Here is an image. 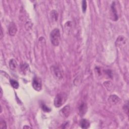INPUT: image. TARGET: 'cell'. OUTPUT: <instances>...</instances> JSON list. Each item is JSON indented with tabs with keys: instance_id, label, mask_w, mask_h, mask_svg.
Returning a JSON list of instances; mask_svg holds the SVG:
<instances>
[{
	"instance_id": "obj_1",
	"label": "cell",
	"mask_w": 129,
	"mask_h": 129,
	"mask_svg": "<svg viewBox=\"0 0 129 129\" xmlns=\"http://www.w3.org/2000/svg\"><path fill=\"white\" fill-rule=\"evenodd\" d=\"M61 35L58 29L55 28L52 31L50 34V39L53 45L58 46L60 42Z\"/></svg>"
},
{
	"instance_id": "obj_2",
	"label": "cell",
	"mask_w": 129,
	"mask_h": 129,
	"mask_svg": "<svg viewBox=\"0 0 129 129\" xmlns=\"http://www.w3.org/2000/svg\"><path fill=\"white\" fill-rule=\"evenodd\" d=\"M67 99V95L64 93L58 94L54 99V105L56 107L61 106Z\"/></svg>"
},
{
	"instance_id": "obj_3",
	"label": "cell",
	"mask_w": 129,
	"mask_h": 129,
	"mask_svg": "<svg viewBox=\"0 0 129 129\" xmlns=\"http://www.w3.org/2000/svg\"><path fill=\"white\" fill-rule=\"evenodd\" d=\"M32 87L36 91H39L42 89L41 79L39 77H35L32 81Z\"/></svg>"
},
{
	"instance_id": "obj_4",
	"label": "cell",
	"mask_w": 129,
	"mask_h": 129,
	"mask_svg": "<svg viewBox=\"0 0 129 129\" xmlns=\"http://www.w3.org/2000/svg\"><path fill=\"white\" fill-rule=\"evenodd\" d=\"M71 113V107L69 105H67L64 107L60 111V115L63 117L67 118L68 117Z\"/></svg>"
},
{
	"instance_id": "obj_5",
	"label": "cell",
	"mask_w": 129,
	"mask_h": 129,
	"mask_svg": "<svg viewBox=\"0 0 129 129\" xmlns=\"http://www.w3.org/2000/svg\"><path fill=\"white\" fill-rule=\"evenodd\" d=\"M51 71L52 74L54 75V76L56 78L58 79H61V78L63 77V75L62 72L61 71V70L58 67L55 66L52 67V68H51Z\"/></svg>"
},
{
	"instance_id": "obj_6",
	"label": "cell",
	"mask_w": 129,
	"mask_h": 129,
	"mask_svg": "<svg viewBox=\"0 0 129 129\" xmlns=\"http://www.w3.org/2000/svg\"><path fill=\"white\" fill-rule=\"evenodd\" d=\"M87 111V105L85 103H82L80 104L79 107V113L81 116H84Z\"/></svg>"
},
{
	"instance_id": "obj_7",
	"label": "cell",
	"mask_w": 129,
	"mask_h": 129,
	"mask_svg": "<svg viewBox=\"0 0 129 129\" xmlns=\"http://www.w3.org/2000/svg\"><path fill=\"white\" fill-rule=\"evenodd\" d=\"M108 100L111 104L115 105L119 103L121 100L116 95H111L109 97Z\"/></svg>"
},
{
	"instance_id": "obj_8",
	"label": "cell",
	"mask_w": 129,
	"mask_h": 129,
	"mask_svg": "<svg viewBox=\"0 0 129 129\" xmlns=\"http://www.w3.org/2000/svg\"><path fill=\"white\" fill-rule=\"evenodd\" d=\"M17 32V26H16L15 23H12L9 26V32L10 35L14 36Z\"/></svg>"
},
{
	"instance_id": "obj_9",
	"label": "cell",
	"mask_w": 129,
	"mask_h": 129,
	"mask_svg": "<svg viewBox=\"0 0 129 129\" xmlns=\"http://www.w3.org/2000/svg\"><path fill=\"white\" fill-rule=\"evenodd\" d=\"M80 125L82 129H88L90 126V123L86 119H82L80 121Z\"/></svg>"
},
{
	"instance_id": "obj_10",
	"label": "cell",
	"mask_w": 129,
	"mask_h": 129,
	"mask_svg": "<svg viewBox=\"0 0 129 129\" xmlns=\"http://www.w3.org/2000/svg\"><path fill=\"white\" fill-rule=\"evenodd\" d=\"M9 66L12 70H15L17 67V63L14 59H11L9 62Z\"/></svg>"
},
{
	"instance_id": "obj_11",
	"label": "cell",
	"mask_w": 129,
	"mask_h": 129,
	"mask_svg": "<svg viewBox=\"0 0 129 129\" xmlns=\"http://www.w3.org/2000/svg\"><path fill=\"white\" fill-rule=\"evenodd\" d=\"M111 10L112 12L113 13V15L115 17L114 20L115 21H116L118 19V16H117V11L116 9V5H115V2H114L111 5Z\"/></svg>"
},
{
	"instance_id": "obj_12",
	"label": "cell",
	"mask_w": 129,
	"mask_h": 129,
	"mask_svg": "<svg viewBox=\"0 0 129 129\" xmlns=\"http://www.w3.org/2000/svg\"><path fill=\"white\" fill-rule=\"evenodd\" d=\"M10 82L11 85V86L14 88H15L16 89L18 88L19 85V83L17 81H16L14 79H11V80H10Z\"/></svg>"
},
{
	"instance_id": "obj_13",
	"label": "cell",
	"mask_w": 129,
	"mask_h": 129,
	"mask_svg": "<svg viewBox=\"0 0 129 129\" xmlns=\"http://www.w3.org/2000/svg\"><path fill=\"white\" fill-rule=\"evenodd\" d=\"M51 17L52 20L57 21L58 19V14L56 10H52L51 13Z\"/></svg>"
},
{
	"instance_id": "obj_14",
	"label": "cell",
	"mask_w": 129,
	"mask_h": 129,
	"mask_svg": "<svg viewBox=\"0 0 129 129\" xmlns=\"http://www.w3.org/2000/svg\"><path fill=\"white\" fill-rule=\"evenodd\" d=\"M28 69H29V66L28 65V64H22L20 67V69L21 71L24 73H26V71H28Z\"/></svg>"
},
{
	"instance_id": "obj_15",
	"label": "cell",
	"mask_w": 129,
	"mask_h": 129,
	"mask_svg": "<svg viewBox=\"0 0 129 129\" xmlns=\"http://www.w3.org/2000/svg\"><path fill=\"white\" fill-rule=\"evenodd\" d=\"M41 107L42 110L45 112H50L51 111V110L50 108H48V107L44 103H41Z\"/></svg>"
},
{
	"instance_id": "obj_16",
	"label": "cell",
	"mask_w": 129,
	"mask_h": 129,
	"mask_svg": "<svg viewBox=\"0 0 129 129\" xmlns=\"http://www.w3.org/2000/svg\"><path fill=\"white\" fill-rule=\"evenodd\" d=\"M82 10L83 13H85L86 12V10L87 9V2L86 1H83L82 3Z\"/></svg>"
},
{
	"instance_id": "obj_17",
	"label": "cell",
	"mask_w": 129,
	"mask_h": 129,
	"mask_svg": "<svg viewBox=\"0 0 129 129\" xmlns=\"http://www.w3.org/2000/svg\"><path fill=\"white\" fill-rule=\"evenodd\" d=\"M0 128L2 129H7V125L5 121H2L0 123Z\"/></svg>"
},
{
	"instance_id": "obj_18",
	"label": "cell",
	"mask_w": 129,
	"mask_h": 129,
	"mask_svg": "<svg viewBox=\"0 0 129 129\" xmlns=\"http://www.w3.org/2000/svg\"><path fill=\"white\" fill-rule=\"evenodd\" d=\"M1 39H2L3 38V30H2V28H1Z\"/></svg>"
},
{
	"instance_id": "obj_19",
	"label": "cell",
	"mask_w": 129,
	"mask_h": 129,
	"mask_svg": "<svg viewBox=\"0 0 129 129\" xmlns=\"http://www.w3.org/2000/svg\"><path fill=\"white\" fill-rule=\"evenodd\" d=\"M26 128H31V127H30L27 126H25L23 127V129H26Z\"/></svg>"
}]
</instances>
